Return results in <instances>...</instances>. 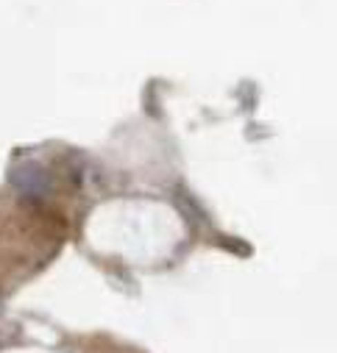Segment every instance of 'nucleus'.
<instances>
[{
  "mask_svg": "<svg viewBox=\"0 0 337 353\" xmlns=\"http://www.w3.org/2000/svg\"><path fill=\"white\" fill-rule=\"evenodd\" d=\"M12 184L17 187L20 195L37 198V201H42L50 192V187H53L48 170L39 167V164H20V167H15L12 170Z\"/></svg>",
  "mask_w": 337,
  "mask_h": 353,
  "instance_id": "f257e3e1",
  "label": "nucleus"
}]
</instances>
